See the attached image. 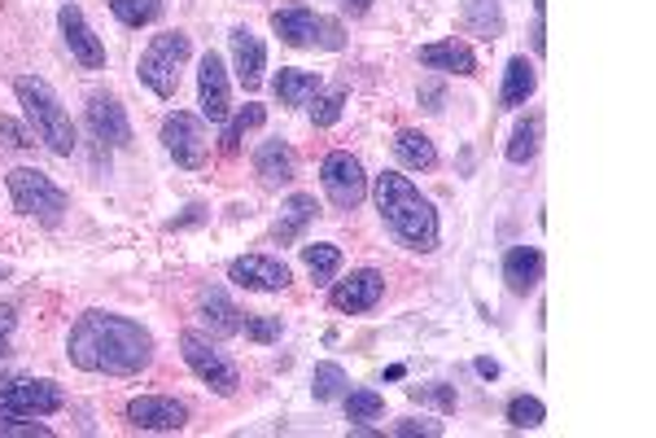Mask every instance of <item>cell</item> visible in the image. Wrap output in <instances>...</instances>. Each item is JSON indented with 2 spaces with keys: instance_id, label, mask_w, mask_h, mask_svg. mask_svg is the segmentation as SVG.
Masks as SVG:
<instances>
[{
  "instance_id": "8992f818",
  "label": "cell",
  "mask_w": 656,
  "mask_h": 438,
  "mask_svg": "<svg viewBox=\"0 0 656 438\" xmlns=\"http://www.w3.org/2000/svg\"><path fill=\"white\" fill-rule=\"evenodd\" d=\"M272 31H276L285 44H294V48H312V44H316V48H328V53L346 48L341 22H332V18L307 9V4H285V9H276V13H272Z\"/></svg>"
},
{
  "instance_id": "ffe728a7",
  "label": "cell",
  "mask_w": 656,
  "mask_h": 438,
  "mask_svg": "<svg viewBox=\"0 0 656 438\" xmlns=\"http://www.w3.org/2000/svg\"><path fill=\"white\" fill-rule=\"evenodd\" d=\"M255 171H259L268 184H290V180L298 176V158H294V149H290L285 141H263V145L255 149Z\"/></svg>"
},
{
  "instance_id": "60d3db41",
  "label": "cell",
  "mask_w": 656,
  "mask_h": 438,
  "mask_svg": "<svg viewBox=\"0 0 656 438\" xmlns=\"http://www.w3.org/2000/svg\"><path fill=\"white\" fill-rule=\"evenodd\" d=\"M13 329H18V312H13L9 303H0V356H4V347H9V338H13Z\"/></svg>"
},
{
  "instance_id": "7c38bea8",
  "label": "cell",
  "mask_w": 656,
  "mask_h": 438,
  "mask_svg": "<svg viewBox=\"0 0 656 438\" xmlns=\"http://www.w3.org/2000/svg\"><path fill=\"white\" fill-rule=\"evenodd\" d=\"M228 281H237L241 290L276 294V290H285L294 277H290V263H281L276 255H241V259L228 263Z\"/></svg>"
},
{
  "instance_id": "e575fe53",
  "label": "cell",
  "mask_w": 656,
  "mask_h": 438,
  "mask_svg": "<svg viewBox=\"0 0 656 438\" xmlns=\"http://www.w3.org/2000/svg\"><path fill=\"white\" fill-rule=\"evenodd\" d=\"M241 329H246L250 342H276V338L285 334V321H281V316H255V321H246Z\"/></svg>"
},
{
  "instance_id": "6da1fadb",
  "label": "cell",
  "mask_w": 656,
  "mask_h": 438,
  "mask_svg": "<svg viewBox=\"0 0 656 438\" xmlns=\"http://www.w3.org/2000/svg\"><path fill=\"white\" fill-rule=\"evenodd\" d=\"M70 364L83 373H105V378H132L140 369H149L154 360V338L145 325L114 316V312H83L70 325L66 338Z\"/></svg>"
},
{
  "instance_id": "cb8c5ba5",
  "label": "cell",
  "mask_w": 656,
  "mask_h": 438,
  "mask_svg": "<svg viewBox=\"0 0 656 438\" xmlns=\"http://www.w3.org/2000/svg\"><path fill=\"white\" fill-rule=\"evenodd\" d=\"M534 88H539V70H534V61H525V57H512V61H508V70H504V88H499V101H504V110H517V105H525V101L534 97Z\"/></svg>"
},
{
  "instance_id": "f1b7e54d",
  "label": "cell",
  "mask_w": 656,
  "mask_h": 438,
  "mask_svg": "<svg viewBox=\"0 0 656 438\" xmlns=\"http://www.w3.org/2000/svg\"><path fill=\"white\" fill-rule=\"evenodd\" d=\"M263 119H268V110H263V105H246L241 114H233V119H228V127H224V136H219V149H224V154H237V149H241V141H246V132H250V127H259Z\"/></svg>"
},
{
  "instance_id": "ac0fdd59",
  "label": "cell",
  "mask_w": 656,
  "mask_h": 438,
  "mask_svg": "<svg viewBox=\"0 0 656 438\" xmlns=\"http://www.w3.org/2000/svg\"><path fill=\"white\" fill-rule=\"evenodd\" d=\"M504 281H508V290L512 294H534L539 290V281H543V250L539 246H512L508 255H504Z\"/></svg>"
},
{
  "instance_id": "b9f144b4",
  "label": "cell",
  "mask_w": 656,
  "mask_h": 438,
  "mask_svg": "<svg viewBox=\"0 0 656 438\" xmlns=\"http://www.w3.org/2000/svg\"><path fill=\"white\" fill-rule=\"evenodd\" d=\"M420 101H429L425 110H433V114H438V110H442V101H446V92L433 83V88H420Z\"/></svg>"
},
{
  "instance_id": "f546056e",
  "label": "cell",
  "mask_w": 656,
  "mask_h": 438,
  "mask_svg": "<svg viewBox=\"0 0 656 438\" xmlns=\"http://www.w3.org/2000/svg\"><path fill=\"white\" fill-rule=\"evenodd\" d=\"M123 26H149L162 18V0H105Z\"/></svg>"
},
{
  "instance_id": "277c9868",
  "label": "cell",
  "mask_w": 656,
  "mask_h": 438,
  "mask_svg": "<svg viewBox=\"0 0 656 438\" xmlns=\"http://www.w3.org/2000/svg\"><path fill=\"white\" fill-rule=\"evenodd\" d=\"M4 184H9L13 211H22V215H31V220H39V224H48V228H57V224L66 220V211H70L66 189L53 184V176H44V171H35V167H13V171L4 176Z\"/></svg>"
},
{
  "instance_id": "9c48e42d",
  "label": "cell",
  "mask_w": 656,
  "mask_h": 438,
  "mask_svg": "<svg viewBox=\"0 0 656 438\" xmlns=\"http://www.w3.org/2000/svg\"><path fill=\"white\" fill-rule=\"evenodd\" d=\"M320 180H325L328 202L337 211H354L363 198H367V176H363V162L346 149H332L320 167Z\"/></svg>"
},
{
  "instance_id": "ba28073f",
  "label": "cell",
  "mask_w": 656,
  "mask_h": 438,
  "mask_svg": "<svg viewBox=\"0 0 656 438\" xmlns=\"http://www.w3.org/2000/svg\"><path fill=\"white\" fill-rule=\"evenodd\" d=\"M180 351H184V364L215 391V395H237V386H241V373H237V364L219 351V347H211L202 334H180Z\"/></svg>"
},
{
  "instance_id": "9a60e30c",
  "label": "cell",
  "mask_w": 656,
  "mask_h": 438,
  "mask_svg": "<svg viewBox=\"0 0 656 438\" xmlns=\"http://www.w3.org/2000/svg\"><path fill=\"white\" fill-rule=\"evenodd\" d=\"M88 127L101 145L110 149H123L132 141V123H127V110L118 105V97H105V92H92L88 97Z\"/></svg>"
},
{
  "instance_id": "52a82bcc",
  "label": "cell",
  "mask_w": 656,
  "mask_h": 438,
  "mask_svg": "<svg viewBox=\"0 0 656 438\" xmlns=\"http://www.w3.org/2000/svg\"><path fill=\"white\" fill-rule=\"evenodd\" d=\"M61 404H66V395L48 378H4L0 382V417H48Z\"/></svg>"
},
{
  "instance_id": "5bb4252c",
  "label": "cell",
  "mask_w": 656,
  "mask_h": 438,
  "mask_svg": "<svg viewBox=\"0 0 656 438\" xmlns=\"http://www.w3.org/2000/svg\"><path fill=\"white\" fill-rule=\"evenodd\" d=\"M127 422L136 430H154V435H171V430H184L189 426V408L180 400H167V395H140L127 404Z\"/></svg>"
},
{
  "instance_id": "2e32d148",
  "label": "cell",
  "mask_w": 656,
  "mask_h": 438,
  "mask_svg": "<svg viewBox=\"0 0 656 438\" xmlns=\"http://www.w3.org/2000/svg\"><path fill=\"white\" fill-rule=\"evenodd\" d=\"M197 97H202V114L211 123H224L233 114V92H228V75H224L219 53L202 57V66H197Z\"/></svg>"
},
{
  "instance_id": "d6986e66",
  "label": "cell",
  "mask_w": 656,
  "mask_h": 438,
  "mask_svg": "<svg viewBox=\"0 0 656 438\" xmlns=\"http://www.w3.org/2000/svg\"><path fill=\"white\" fill-rule=\"evenodd\" d=\"M420 66H429V70H446V75H477V57H473V48L464 44V40H433V44H425L420 48Z\"/></svg>"
},
{
  "instance_id": "74e56055",
  "label": "cell",
  "mask_w": 656,
  "mask_h": 438,
  "mask_svg": "<svg viewBox=\"0 0 656 438\" xmlns=\"http://www.w3.org/2000/svg\"><path fill=\"white\" fill-rule=\"evenodd\" d=\"M394 435H425V438H438L442 435V422H425V417H420V422H398V426H394Z\"/></svg>"
},
{
  "instance_id": "ab89813d",
  "label": "cell",
  "mask_w": 656,
  "mask_h": 438,
  "mask_svg": "<svg viewBox=\"0 0 656 438\" xmlns=\"http://www.w3.org/2000/svg\"><path fill=\"white\" fill-rule=\"evenodd\" d=\"M543 13H547V0H534V31H530L534 53H547V26H543Z\"/></svg>"
},
{
  "instance_id": "7bdbcfd3",
  "label": "cell",
  "mask_w": 656,
  "mask_h": 438,
  "mask_svg": "<svg viewBox=\"0 0 656 438\" xmlns=\"http://www.w3.org/2000/svg\"><path fill=\"white\" fill-rule=\"evenodd\" d=\"M337 4H341V13H350V18H359V13L372 9V0H337Z\"/></svg>"
},
{
  "instance_id": "4fadbf2b",
  "label": "cell",
  "mask_w": 656,
  "mask_h": 438,
  "mask_svg": "<svg viewBox=\"0 0 656 438\" xmlns=\"http://www.w3.org/2000/svg\"><path fill=\"white\" fill-rule=\"evenodd\" d=\"M328 299H332V307L346 312V316L372 312V307L385 299V277H381L376 268H359V272H350L346 281H337Z\"/></svg>"
},
{
  "instance_id": "1f68e13d",
  "label": "cell",
  "mask_w": 656,
  "mask_h": 438,
  "mask_svg": "<svg viewBox=\"0 0 656 438\" xmlns=\"http://www.w3.org/2000/svg\"><path fill=\"white\" fill-rule=\"evenodd\" d=\"M346 391H350V382H346V373H341L337 364H316V373H312V395H316L320 404L341 400Z\"/></svg>"
},
{
  "instance_id": "bcb514c9",
  "label": "cell",
  "mask_w": 656,
  "mask_h": 438,
  "mask_svg": "<svg viewBox=\"0 0 656 438\" xmlns=\"http://www.w3.org/2000/svg\"><path fill=\"white\" fill-rule=\"evenodd\" d=\"M4 277H9V263H0V281H4Z\"/></svg>"
},
{
  "instance_id": "d4e9b609",
  "label": "cell",
  "mask_w": 656,
  "mask_h": 438,
  "mask_svg": "<svg viewBox=\"0 0 656 438\" xmlns=\"http://www.w3.org/2000/svg\"><path fill=\"white\" fill-rule=\"evenodd\" d=\"M276 97H281V105H307L320 88H325V79H320V70H298V66H285L281 75H276Z\"/></svg>"
},
{
  "instance_id": "30bf717a",
  "label": "cell",
  "mask_w": 656,
  "mask_h": 438,
  "mask_svg": "<svg viewBox=\"0 0 656 438\" xmlns=\"http://www.w3.org/2000/svg\"><path fill=\"white\" fill-rule=\"evenodd\" d=\"M162 145H167V154H171L184 171H197V167L206 162V149H211L202 119H193V114H184V110L167 114V123H162Z\"/></svg>"
},
{
  "instance_id": "ee69618b",
  "label": "cell",
  "mask_w": 656,
  "mask_h": 438,
  "mask_svg": "<svg viewBox=\"0 0 656 438\" xmlns=\"http://www.w3.org/2000/svg\"><path fill=\"white\" fill-rule=\"evenodd\" d=\"M197 220H202V206H189V215L171 220V228H184V224H197Z\"/></svg>"
},
{
  "instance_id": "f35d334b",
  "label": "cell",
  "mask_w": 656,
  "mask_h": 438,
  "mask_svg": "<svg viewBox=\"0 0 656 438\" xmlns=\"http://www.w3.org/2000/svg\"><path fill=\"white\" fill-rule=\"evenodd\" d=\"M0 136H4V145H13V149H31V145H35V136H26L13 119H0Z\"/></svg>"
},
{
  "instance_id": "d590c367",
  "label": "cell",
  "mask_w": 656,
  "mask_h": 438,
  "mask_svg": "<svg viewBox=\"0 0 656 438\" xmlns=\"http://www.w3.org/2000/svg\"><path fill=\"white\" fill-rule=\"evenodd\" d=\"M411 400H416V404H438V408H446V413L455 408V391L442 386V382H438V386H411Z\"/></svg>"
},
{
  "instance_id": "8fae6325",
  "label": "cell",
  "mask_w": 656,
  "mask_h": 438,
  "mask_svg": "<svg viewBox=\"0 0 656 438\" xmlns=\"http://www.w3.org/2000/svg\"><path fill=\"white\" fill-rule=\"evenodd\" d=\"M57 26H61V40H66L70 57H75L83 70H101V66H105V44H101V35L88 26V18H83L79 4H61V9H57Z\"/></svg>"
},
{
  "instance_id": "d6a6232c",
  "label": "cell",
  "mask_w": 656,
  "mask_h": 438,
  "mask_svg": "<svg viewBox=\"0 0 656 438\" xmlns=\"http://www.w3.org/2000/svg\"><path fill=\"white\" fill-rule=\"evenodd\" d=\"M543 417H547V408H543L534 395H517V400L508 404V422H512L517 430H534V426H543Z\"/></svg>"
},
{
  "instance_id": "8d00e7d4",
  "label": "cell",
  "mask_w": 656,
  "mask_h": 438,
  "mask_svg": "<svg viewBox=\"0 0 656 438\" xmlns=\"http://www.w3.org/2000/svg\"><path fill=\"white\" fill-rule=\"evenodd\" d=\"M0 438H48V426H39V422H13V417H0Z\"/></svg>"
},
{
  "instance_id": "e0dca14e",
  "label": "cell",
  "mask_w": 656,
  "mask_h": 438,
  "mask_svg": "<svg viewBox=\"0 0 656 438\" xmlns=\"http://www.w3.org/2000/svg\"><path fill=\"white\" fill-rule=\"evenodd\" d=\"M233 61H237V79L255 92L259 83H263V70H268V48H263V40L250 31V26H233Z\"/></svg>"
},
{
  "instance_id": "44dd1931",
  "label": "cell",
  "mask_w": 656,
  "mask_h": 438,
  "mask_svg": "<svg viewBox=\"0 0 656 438\" xmlns=\"http://www.w3.org/2000/svg\"><path fill=\"white\" fill-rule=\"evenodd\" d=\"M394 158H398V167H407V171H429L433 162H438V149H433V141L425 136V132H416V127H403V132H394Z\"/></svg>"
},
{
  "instance_id": "603a6c76",
  "label": "cell",
  "mask_w": 656,
  "mask_h": 438,
  "mask_svg": "<svg viewBox=\"0 0 656 438\" xmlns=\"http://www.w3.org/2000/svg\"><path fill=\"white\" fill-rule=\"evenodd\" d=\"M202 325L215 338H233V334H241V312L224 290H206L202 294Z\"/></svg>"
},
{
  "instance_id": "4316f807",
  "label": "cell",
  "mask_w": 656,
  "mask_h": 438,
  "mask_svg": "<svg viewBox=\"0 0 656 438\" xmlns=\"http://www.w3.org/2000/svg\"><path fill=\"white\" fill-rule=\"evenodd\" d=\"M539 136H543V119H539V114L521 119L517 132H512V141H508V162H517V167L534 162V154H539Z\"/></svg>"
},
{
  "instance_id": "7a4b0ae2",
  "label": "cell",
  "mask_w": 656,
  "mask_h": 438,
  "mask_svg": "<svg viewBox=\"0 0 656 438\" xmlns=\"http://www.w3.org/2000/svg\"><path fill=\"white\" fill-rule=\"evenodd\" d=\"M372 193H376V211H381L385 228L407 250H416V255L438 250V211L403 171H381Z\"/></svg>"
},
{
  "instance_id": "484cf974",
  "label": "cell",
  "mask_w": 656,
  "mask_h": 438,
  "mask_svg": "<svg viewBox=\"0 0 656 438\" xmlns=\"http://www.w3.org/2000/svg\"><path fill=\"white\" fill-rule=\"evenodd\" d=\"M464 26L482 40H499L504 35V13L499 0H464Z\"/></svg>"
},
{
  "instance_id": "4dcf8cb0",
  "label": "cell",
  "mask_w": 656,
  "mask_h": 438,
  "mask_svg": "<svg viewBox=\"0 0 656 438\" xmlns=\"http://www.w3.org/2000/svg\"><path fill=\"white\" fill-rule=\"evenodd\" d=\"M341 400H346V422H350V426L376 422V417L385 413V400H381L376 391H367V386H363V391H346Z\"/></svg>"
},
{
  "instance_id": "3957f363",
  "label": "cell",
  "mask_w": 656,
  "mask_h": 438,
  "mask_svg": "<svg viewBox=\"0 0 656 438\" xmlns=\"http://www.w3.org/2000/svg\"><path fill=\"white\" fill-rule=\"evenodd\" d=\"M13 92H18V101H22L26 119H31V132H35L53 154L70 158L79 141H75V123H70L66 105L57 101V92H53L44 79H35V75H18V79H13Z\"/></svg>"
},
{
  "instance_id": "f6af8a7d",
  "label": "cell",
  "mask_w": 656,
  "mask_h": 438,
  "mask_svg": "<svg viewBox=\"0 0 656 438\" xmlns=\"http://www.w3.org/2000/svg\"><path fill=\"white\" fill-rule=\"evenodd\" d=\"M477 373H482V378H490V382H495V378H499V364H495V360H477Z\"/></svg>"
},
{
  "instance_id": "83f0119b",
  "label": "cell",
  "mask_w": 656,
  "mask_h": 438,
  "mask_svg": "<svg viewBox=\"0 0 656 438\" xmlns=\"http://www.w3.org/2000/svg\"><path fill=\"white\" fill-rule=\"evenodd\" d=\"M303 263H307V272H312V281H316V285H328V281L337 277V268H341V250H337L332 242L303 246Z\"/></svg>"
},
{
  "instance_id": "7402d4cb",
  "label": "cell",
  "mask_w": 656,
  "mask_h": 438,
  "mask_svg": "<svg viewBox=\"0 0 656 438\" xmlns=\"http://www.w3.org/2000/svg\"><path fill=\"white\" fill-rule=\"evenodd\" d=\"M316 198L312 193H294L285 206H281V220H276V228H272V237L281 242V246H294L298 237H303V228L316 220Z\"/></svg>"
},
{
  "instance_id": "5b68a950",
  "label": "cell",
  "mask_w": 656,
  "mask_h": 438,
  "mask_svg": "<svg viewBox=\"0 0 656 438\" xmlns=\"http://www.w3.org/2000/svg\"><path fill=\"white\" fill-rule=\"evenodd\" d=\"M193 53V40L184 31H162L149 40V48L140 53V83L154 92V97H176L180 88V70Z\"/></svg>"
},
{
  "instance_id": "836d02e7",
  "label": "cell",
  "mask_w": 656,
  "mask_h": 438,
  "mask_svg": "<svg viewBox=\"0 0 656 438\" xmlns=\"http://www.w3.org/2000/svg\"><path fill=\"white\" fill-rule=\"evenodd\" d=\"M312 119H316V127H332L337 119H341V105H346V88H332V92H316L312 101Z\"/></svg>"
}]
</instances>
